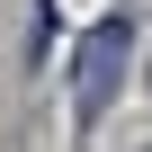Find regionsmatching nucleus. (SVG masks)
<instances>
[{"label":"nucleus","mask_w":152,"mask_h":152,"mask_svg":"<svg viewBox=\"0 0 152 152\" xmlns=\"http://www.w3.org/2000/svg\"><path fill=\"white\" fill-rule=\"evenodd\" d=\"M125 54H134V9H116V18H99L81 36V54H72V116L81 125H99L107 99L125 90Z\"/></svg>","instance_id":"1"}]
</instances>
